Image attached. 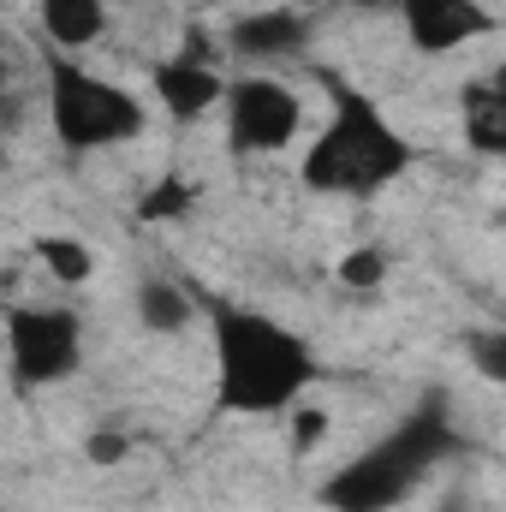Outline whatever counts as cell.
Returning <instances> with one entry per match:
<instances>
[{
    "label": "cell",
    "mask_w": 506,
    "mask_h": 512,
    "mask_svg": "<svg viewBox=\"0 0 506 512\" xmlns=\"http://www.w3.org/2000/svg\"><path fill=\"white\" fill-rule=\"evenodd\" d=\"M48 126L60 137V149L84 155V149L131 143L149 126V114L126 84H108V78L84 72L72 54H48Z\"/></svg>",
    "instance_id": "cell-4"
},
{
    "label": "cell",
    "mask_w": 506,
    "mask_h": 512,
    "mask_svg": "<svg viewBox=\"0 0 506 512\" xmlns=\"http://www.w3.org/2000/svg\"><path fill=\"white\" fill-rule=\"evenodd\" d=\"M322 435H328V411H322V405H304V399H298V405H292V447H298V453H310V447H316Z\"/></svg>",
    "instance_id": "cell-16"
},
{
    "label": "cell",
    "mask_w": 506,
    "mask_h": 512,
    "mask_svg": "<svg viewBox=\"0 0 506 512\" xmlns=\"http://www.w3.org/2000/svg\"><path fill=\"white\" fill-rule=\"evenodd\" d=\"M227 42L245 60H286V54H298L310 42V30H304L298 12H251V18H239L227 30Z\"/></svg>",
    "instance_id": "cell-9"
},
{
    "label": "cell",
    "mask_w": 506,
    "mask_h": 512,
    "mask_svg": "<svg viewBox=\"0 0 506 512\" xmlns=\"http://www.w3.org/2000/svg\"><path fill=\"white\" fill-rule=\"evenodd\" d=\"M36 256H42V268H48L60 286H84V280L96 274V251H90L84 239H60V233H42V239H36Z\"/></svg>",
    "instance_id": "cell-13"
},
{
    "label": "cell",
    "mask_w": 506,
    "mask_h": 512,
    "mask_svg": "<svg viewBox=\"0 0 506 512\" xmlns=\"http://www.w3.org/2000/svg\"><path fill=\"white\" fill-rule=\"evenodd\" d=\"M221 72L209 66V54H173V60H161L155 66V102L179 120V126H197L215 102H221Z\"/></svg>",
    "instance_id": "cell-8"
},
{
    "label": "cell",
    "mask_w": 506,
    "mask_h": 512,
    "mask_svg": "<svg viewBox=\"0 0 506 512\" xmlns=\"http://www.w3.org/2000/svg\"><path fill=\"white\" fill-rule=\"evenodd\" d=\"M322 84H328V102H334V108H328L322 137L304 149L298 179H304L310 191H322V197H376L393 179H405L411 161H417V149H411L405 131L381 114L376 96L352 90V84L334 78V72H328Z\"/></svg>",
    "instance_id": "cell-1"
},
{
    "label": "cell",
    "mask_w": 506,
    "mask_h": 512,
    "mask_svg": "<svg viewBox=\"0 0 506 512\" xmlns=\"http://www.w3.org/2000/svg\"><path fill=\"white\" fill-rule=\"evenodd\" d=\"M215 370L221 405L239 417H274L304 399L316 382V352L274 316L245 304H215Z\"/></svg>",
    "instance_id": "cell-2"
},
{
    "label": "cell",
    "mask_w": 506,
    "mask_h": 512,
    "mask_svg": "<svg viewBox=\"0 0 506 512\" xmlns=\"http://www.w3.org/2000/svg\"><path fill=\"white\" fill-rule=\"evenodd\" d=\"M381 280H387V256L376 245H358V251L340 256V286H352V292H376Z\"/></svg>",
    "instance_id": "cell-15"
},
{
    "label": "cell",
    "mask_w": 506,
    "mask_h": 512,
    "mask_svg": "<svg viewBox=\"0 0 506 512\" xmlns=\"http://www.w3.org/2000/svg\"><path fill=\"white\" fill-rule=\"evenodd\" d=\"M6 358L18 387H54L78 376L84 328L66 304H12L6 310Z\"/></svg>",
    "instance_id": "cell-5"
},
{
    "label": "cell",
    "mask_w": 506,
    "mask_h": 512,
    "mask_svg": "<svg viewBox=\"0 0 506 512\" xmlns=\"http://www.w3.org/2000/svg\"><path fill=\"white\" fill-rule=\"evenodd\" d=\"M459 126H465V143H471L477 155H501L506 149V84L501 78L465 84V96H459Z\"/></svg>",
    "instance_id": "cell-10"
},
{
    "label": "cell",
    "mask_w": 506,
    "mask_h": 512,
    "mask_svg": "<svg viewBox=\"0 0 506 512\" xmlns=\"http://www.w3.org/2000/svg\"><path fill=\"white\" fill-rule=\"evenodd\" d=\"M131 453L126 435H114V429H102V435H90V465H120Z\"/></svg>",
    "instance_id": "cell-18"
},
{
    "label": "cell",
    "mask_w": 506,
    "mask_h": 512,
    "mask_svg": "<svg viewBox=\"0 0 506 512\" xmlns=\"http://www.w3.org/2000/svg\"><path fill=\"white\" fill-rule=\"evenodd\" d=\"M399 12H405L411 48H423V54H453L495 30L489 6H477V0H399Z\"/></svg>",
    "instance_id": "cell-7"
},
{
    "label": "cell",
    "mask_w": 506,
    "mask_h": 512,
    "mask_svg": "<svg viewBox=\"0 0 506 512\" xmlns=\"http://www.w3.org/2000/svg\"><path fill=\"white\" fill-rule=\"evenodd\" d=\"M137 316H143V328H155V334H179V328L191 322V292L173 286V280H143Z\"/></svg>",
    "instance_id": "cell-12"
},
{
    "label": "cell",
    "mask_w": 506,
    "mask_h": 512,
    "mask_svg": "<svg viewBox=\"0 0 506 512\" xmlns=\"http://www.w3.org/2000/svg\"><path fill=\"white\" fill-rule=\"evenodd\" d=\"M185 209H191V185H185L179 173H161V179L137 197V221H149V227H155V221H179Z\"/></svg>",
    "instance_id": "cell-14"
},
{
    "label": "cell",
    "mask_w": 506,
    "mask_h": 512,
    "mask_svg": "<svg viewBox=\"0 0 506 512\" xmlns=\"http://www.w3.org/2000/svg\"><path fill=\"white\" fill-rule=\"evenodd\" d=\"M42 30L60 54H78L90 42H102L108 30V6L102 0H42Z\"/></svg>",
    "instance_id": "cell-11"
},
{
    "label": "cell",
    "mask_w": 506,
    "mask_h": 512,
    "mask_svg": "<svg viewBox=\"0 0 506 512\" xmlns=\"http://www.w3.org/2000/svg\"><path fill=\"white\" fill-rule=\"evenodd\" d=\"M453 447L459 441L441 423V411H423V417L399 423L387 441H376L370 453H358L352 465H340L322 483V507L328 512H393Z\"/></svg>",
    "instance_id": "cell-3"
},
{
    "label": "cell",
    "mask_w": 506,
    "mask_h": 512,
    "mask_svg": "<svg viewBox=\"0 0 506 512\" xmlns=\"http://www.w3.org/2000/svg\"><path fill=\"white\" fill-rule=\"evenodd\" d=\"M471 346H477V364H483V376H489V382H501L506 376V334H477V340H471Z\"/></svg>",
    "instance_id": "cell-17"
},
{
    "label": "cell",
    "mask_w": 506,
    "mask_h": 512,
    "mask_svg": "<svg viewBox=\"0 0 506 512\" xmlns=\"http://www.w3.org/2000/svg\"><path fill=\"white\" fill-rule=\"evenodd\" d=\"M221 102H227V143L239 155H274V149H286L298 137V120H304V102L280 78H262V72L227 84Z\"/></svg>",
    "instance_id": "cell-6"
}]
</instances>
